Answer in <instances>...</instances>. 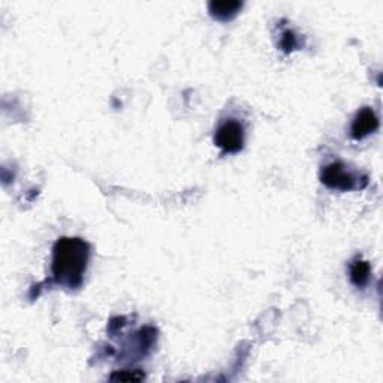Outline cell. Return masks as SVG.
I'll list each match as a JSON object with an SVG mask.
<instances>
[{
  "instance_id": "obj_1",
  "label": "cell",
  "mask_w": 383,
  "mask_h": 383,
  "mask_svg": "<svg viewBox=\"0 0 383 383\" xmlns=\"http://www.w3.org/2000/svg\"><path fill=\"white\" fill-rule=\"evenodd\" d=\"M90 258V246L84 240L62 237L53 247L51 274L53 280L67 289L83 285Z\"/></svg>"
},
{
  "instance_id": "obj_2",
  "label": "cell",
  "mask_w": 383,
  "mask_h": 383,
  "mask_svg": "<svg viewBox=\"0 0 383 383\" xmlns=\"http://www.w3.org/2000/svg\"><path fill=\"white\" fill-rule=\"evenodd\" d=\"M320 181L327 186L328 189L340 190V192H351L364 189L368 184L367 176H359L347 169L342 162H331L325 165L320 171Z\"/></svg>"
},
{
  "instance_id": "obj_3",
  "label": "cell",
  "mask_w": 383,
  "mask_h": 383,
  "mask_svg": "<svg viewBox=\"0 0 383 383\" xmlns=\"http://www.w3.org/2000/svg\"><path fill=\"white\" fill-rule=\"evenodd\" d=\"M214 144L225 153H238L245 147V127L237 120H226L217 127Z\"/></svg>"
},
{
  "instance_id": "obj_4",
  "label": "cell",
  "mask_w": 383,
  "mask_h": 383,
  "mask_svg": "<svg viewBox=\"0 0 383 383\" xmlns=\"http://www.w3.org/2000/svg\"><path fill=\"white\" fill-rule=\"evenodd\" d=\"M379 129V117L373 108L364 107L359 110L351 126V135L356 141L364 139L365 136L375 134Z\"/></svg>"
},
{
  "instance_id": "obj_5",
  "label": "cell",
  "mask_w": 383,
  "mask_h": 383,
  "mask_svg": "<svg viewBox=\"0 0 383 383\" xmlns=\"http://www.w3.org/2000/svg\"><path fill=\"white\" fill-rule=\"evenodd\" d=\"M241 8L242 2H238V0H222V2L208 4V11H210L212 17L220 21L232 20L240 13Z\"/></svg>"
},
{
  "instance_id": "obj_6",
  "label": "cell",
  "mask_w": 383,
  "mask_h": 383,
  "mask_svg": "<svg viewBox=\"0 0 383 383\" xmlns=\"http://www.w3.org/2000/svg\"><path fill=\"white\" fill-rule=\"evenodd\" d=\"M371 275V266L364 259H355L351 264V282L356 287H365L370 282Z\"/></svg>"
},
{
  "instance_id": "obj_7",
  "label": "cell",
  "mask_w": 383,
  "mask_h": 383,
  "mask_svg": "<svg viewBox=\"0 0 383 383\" xmlns=\"http://www.w3.org/2000/svg\"><path fill=\"white\" fill-rule=\"evenodd\" d=\"M111 380L115 382H131V380H143L144 375L139 370H122V371H115L110 376Z\"/></svg>"
},
{
  "instance_id": "obj_8",
  "label": "cell",
  "mask_w": 383,
  "mask_h": 383,
  "mask_svg": "<svg viewBox=\"0 0 383 383\" xmlns=\"http://www.w3.org/2000/svg\"><path fill=\"white\" fill-rule=\"evenodd\" d=\"M298 46V39L297 34L292 30H285L282 33V39H280V48L285 53H291L292 50H297Z\"/></svg>"
}]
</instances>
